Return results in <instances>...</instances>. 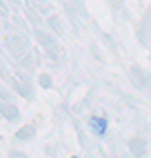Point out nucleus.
<instances>
[{
    "mask_svg": "<svg viewBox=\"0 0 151 158\" xmlns=\"http://www.w3.org/2000/svg\"><path fill=\"white\" fill-rule=\"evenodd\" d=\"M71 158H78V156H71Z\"/></svg>",
    "mask_w": 151,
    "mask_h": 158,
    "instance_id": "2",
    "label": "nucleus"
},
{
    "mask_svg": "<svg viewBox=\"0 0 151 158\" xmlns=\"http://www.w3.org/2000/svg\"><path fill=\"white\" fill-rule=\"evenodd\" d=\"M89 127H91V131L96 134V136H102L107 134V127H109V123H107V118H100V116H93V118L89 120Z\"/></svg>",
    "mask_w": 151,
    "mask_h": 158,
    "instance_id": "1",
    "label": "nucleus"
}]
</instances>
